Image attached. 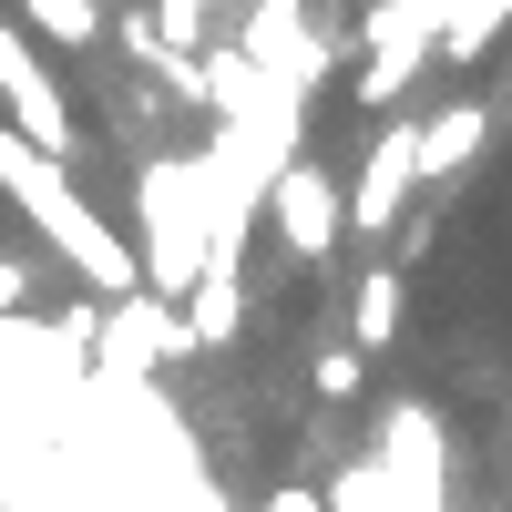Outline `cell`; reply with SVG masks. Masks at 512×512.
<instances>
[{
	"label": "cell",
	"instance_id": "6da1fadb",
	"mask_svg": "<svg viewBox=\"0 0 512 512\" xmlns=\"http://www.w3.org/2000/svg\"><path fill=\"white\" fill-rule=\"evenodd\" d=\"M0 185H11V205H21V216L41 226V246H52L62 267H72L82 287L103 297V308H123V297H144V256L123 246V236H113V226L93 216V205H82V185H72V164H52V154H31V144L11 134V123H0Z\"/></svg>",
	"mask_w": 512,
	"mask_h": 512
},
{
	"label": "cell",
	"instance_id": "7a4b0ae2",
	"mask_svg": "<svg viewBox=\"0 0 512 512\" xmlns=\"http://www.w3.org/2000/svg\"><path fill=\"white\" fill-rule=\"evenodd\" d=\"M267 226H277V246L297 256V267H338V236H349V195L328 185V164H277L267 175Z\"/></svg>",
	"mask_w": 512,
	"mask_h": 512
},
{
	"label": "cell",
	"instance_id": "3957f363",
	"mask_svg": "<svg viewBox=\"0 0 512 512\" xmlns=\"http://www.w3.org/2000/svg\"><path fill=\"white\" fill-rule=\"evenodd\" d=\"M175 328H185V359L236 349V338H246V277H195L175 297Z\"/></svg>",
	"mask_w": 512,
	"mask_h": 512
},
{
	"label": "cell",
	"instance_id": "277c9868",
	"mask_svg": "<svg viewBox=\"0 0 512 512\" xmlns=\"http://www.w3.org/2000/svg\"><path fill=\"white\" fill-rule=\"evenodd\" d=\"M21 21L52 41V52H93L103 41V0H21Z\"/></svg>",
	"mask_w": 512,
	"mask_h": 512
},
{
	"label": "cell",
	"instance_id": "5b68a950",
	"mask_svg": "<svg viewBox=\"0 0 512 512\" xmlns=\"http://www.w3.org/2000/svg\"><path fill=\"white\" fill-rule=\"evenodd\" d=\"M318 502L328 512H400V482L379 472V461H338V472L318 482Z\"/></svg>",
	"mask_w": 512,
	"mask_h": 512
},
{
	"label": "cell",
	"instance_id": "8992f818",
	"mask_svg": "<svg viewBox=\"0 0 512 512\" xmlns=\"http://www.w3.org/2000/svg\"><path fill=\"white\" fill-rule=\"evenodd\" d=\"M308 390H318V400H359V390H369V349L318 338V349H308Z\"/></svg>",
	"mask_w": 512,
	"mask_h": 512
},
{
	"label": "cell",
	"instance_id": "52a82bcc",
	"mask_svg": "<svg viewBox=\"0 0 512 512\" xmlns=\"http://www.w3.org/2000/svg\"><path fill=\"white\" fill-rule=\"evenodd\" d=\"M31 297H41V277H31V256H11V246H0V318H21Z\"/></svg>",
	"mask_w": 512,
	"mask_h": 512
},
{
	"label": "cell",
	"instance_id": "ba28073f",
	"mask_svg": "<svg viewBox=\"0 0 512 512\" xmlns=\"http://www.w3.org/2000/svg\"><path fill=\"white\" fill-rule=\"evenodd\" d=\"M246 512H328V502H318V492H308V482H277V492H267V502H246Z\"/></svg>",
	"mask_w": 512,
	"mask_h": 512
},
{
	"label": "cell",
	"instance_id": "9c48e42d",
	"mask_svg": "<svg viewBox=\"0 0 512 512\" xmlns=\"http://www.w3.org/2000/svg\"><path fill=\"white\" fill-rule=\"evenodd\" d=\"M502 431H512V390H502Z\"/></svg>",
	"mask_w": 512,
	"mask_h": 512
},
{
	"label": "cell",
	"instance_id": "30bf717a",
	"mask_svg": "<svg viewBox=\"0 0 512 512\" xmlns=\"http://www.w3.org/2000/svg\"><path fill=\"white\" fill-rule=\"evenodd\" d=\"M502 164H512V144H502Z\"/></svg>",
	"mask_w": 512,
	"mask_h": 512
}]
</instances>
